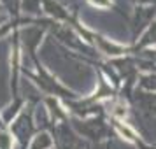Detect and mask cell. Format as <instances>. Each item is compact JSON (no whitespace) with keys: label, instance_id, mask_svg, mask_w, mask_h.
Wrapping results in <instances>:
<instances>
[{"label":"cell","instance_id":"1","mask_svg":"<svg viewBox=\"0 0 156 149\" xmlns=\"http://www.w3.org/2000/svg\"><path fill=\"white\" fill-rule=\"evenodd\" d=\"M135 102L139 104L144 112L156 114V93H146V91H137L135 93Z\"/></svg>","mask_w":156,"mask_h":149},{"label":"cell","instance_id":"2","mask_svg":"<svg viewBox=\"0 0 156 149\" xmlns=\"http://www.w3.org/2000/svg\"><path fill=\"white\" fill-rule=\"evenodd\" d=\"M88 2L97 9H112L114 7V0H88Z\"/></svg>","mask_w":156,"mask_h":149},{"label":"cell","instance_id":"3","mask_svg":"<svg viewBox=\"0 0 156 149\" xmlns=\"http://www.w3.org/2000/svg\"><path fill=\"white\" fill-rule=\"evenodd\" d=\"M139 4H144V5H156V0H137Z\"/></svg>","mask_w":156,"mask_h":149}]
</instances>
